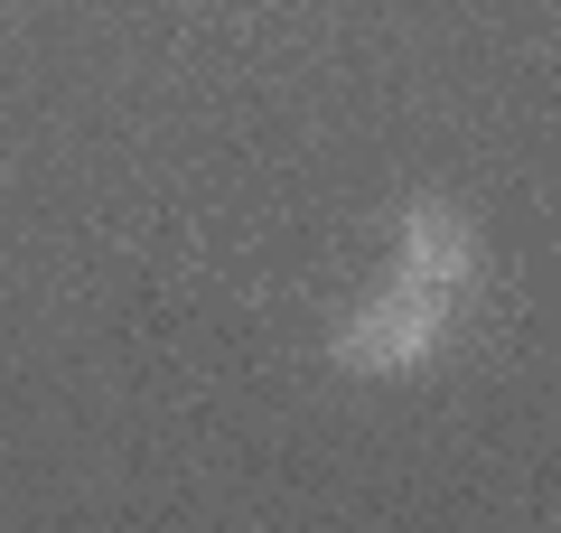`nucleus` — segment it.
<instances>
[{"label":"nucleus","mask_w":561,"mask_h":533,"mask_svg":"<svg viewBox=\"0 0 561 533\" xmlns=\"http://www.w3.org/2000/svg\"><path fill=\"white\" fill-rule=\"evenodd\" d=\"M440 328H449V291L393 281L383 299H365V309L337 328V365L346 375H402V365H421V355L440 347Z\"/></svg>","instance_id":"1"},{"label":"nucleus","mask_w":561,"mask_h":533,"mask_svg":"<svg viewBox=\"0 0 561 533\" xmlns=\"http://www.w3.org/2000/svg\"><path fill=\"white\" fill-rule=\"evenodd\" d=\"M468 272H478V225L449 216V206H412V216H402V281L459 291Z\"/></svg>","instance_id":"2"}]
</instances>
